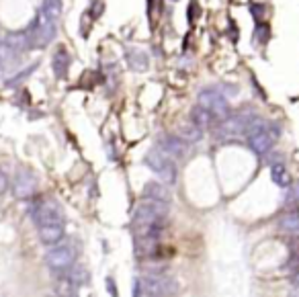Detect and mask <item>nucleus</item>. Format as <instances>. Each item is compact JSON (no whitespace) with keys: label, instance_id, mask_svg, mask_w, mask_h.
<instances>
[{"label":"nucleus","instance_id":"nucleus-30","mask_svg":"<svg viewBox=\"0 0 299 297\" xmlns=\"http://www.w3.org/2000/svg\"><path fill=\"white\" fill-rule=\"evenodd\" d=\"M107 287H109V295H117V287L111 279H107Z\"/></svg>","mask_w":299,"mask_h":297},{"label":"nucleus","instance_id":"nucleus-2","mask_svg":"<svg viewBox=\"0 0 299 297\" xmlns=\"http://www.w3.org/2000/svg\"><path fill=\"white\" fill-rule=\"evenodd\" d=\"M178 293V285L164 275H144L136 279L134 285V295H148V297H160V295H174Z\"/></svg>","mask_w":299,"mask_h":297},{"label":"nucleus","instance_id":"nucleus-4","mask_svg":"<svg viewBox=\"0 0 299 297\" xmlns=\"http://www.w3.org/2000/svg\"><path fill=\"white\" fill-rule=\"evenodd\" d=\"M29 35V41H31V47H45L58 33L55 29V21H49L43 12L37 14V18L29 25V29L25 31Z\"/></svg>","mask_w":299,"mask_h":297},{"label":"nucleus","instance_id":"nucleus-15","mask_svg":"<svg viewBox=\"0 0 299 297\" xmlns=\"http://www.w3.org/2000/svg\"><path fill=\"white\" fill-rule=\"evenodd\" d=\"M279 230L287 236H299V209H291L281 215Z\"/></svg>","mask_w":299,"mask_h":297},{"label":"nucleus","instance_id":"nucleus-17","mask_svg":"<svg viewBox=\"0 0 299 297\" xmlns=\"http://www.w3.org/2000/svg\"><path fill=\"white\" fill-rule=\"evenodd\" d=\"M53 74L60 78V80H64L66 76H68V70H70V53L66 51V49H58L55 51V55H53Z\"/></svg>","mask_w":299,"mask_h":297},{"label":"nucleus","instance_id":"nucleus-20","mask_svg":"<svg viewBox=\"0 0 299 297\" xmlns=\"http://www.w3.org/2000/svg\"><path fill=\"white\" fill-rule=\"evenodd\" d=\"M6 43L14 49V51H25L31 47V41H29V35L27 33H8L6 35Z\"/></svg>","mask_w":299,"mask_h":297},{"label":"nucleus","instance_id":"nucleus-27","mask_svg":"<svg viewBox=\"0 0 299 297\" xmlns=\"http://www.w3.org/2000/svg\"><path fill=\"white\" fill-rule=\"evenodd\" d=\"M256 39H260V43H265L269 39V27L267 25H258V31H256Z\"/></svg>","mask_w":299,"mask_h":297},{"label":"nucleus","instance_id":"nucleus-11","mask_svg":"<svg viewBox=\"0 0 299 297\" xmlns=\"http://www.w3.org/2000/svg\"><path fill=\"white\" fill-rule=\"evenodd\" d=\"M189 146L180 136H162L160 142H158V148L162 150L164 154H168L172 160H180L186 156L189 152Z\"/></svg>","mask_w":299,"mask_h":297},{"label":"nucleus","instance_id":"nucleus-8","mask_svg":"<svg viewBox=\"0 0 299 297\" xmlns=\"http://www.w3.org/2000/svg\"><path fill=\"white\" fill-rule=\"evenodd\" d=\"M256 117L250 113V111H242V113H236V115H228L226 119H221V125H219V134L226 136V138H234V136H244L248 132V127L252 125Z\"/></svg>","mask_w":299,"mask_h":297},{"label":"nucleus","instance_id":"nucleus-19","mask_svg":"<svg viewBox=\"0 0 299 297\" xmlns=\"http://www.w3.org/2000/svg\"><path fill=\"white\" fill-rule=\"evenodd\" d=\"M176 136H180L186 144H197L203 138V129L199 125H195V123H186V125H180V129H178Z\"/></svg>","mask_w":299,"mask_h":297},{"label":"nucleus","instance_id":"nucleus-10","mask_svg":"<svg viewBox=\"0 0 299 297\" xmlns=\"http://www.w3.org/2000/svg\"><path fill=\"white\" fill-rule=\"evenodd\" d=\"M37 191V178L33 172L29 170H21L16 176H14V182H12V195L18 197V199H29L33 197Z\"/></svg>","mask_w":299,"mask_h":297},{"label":"nucleus","instance_id":"nucleus-31","mask_svg":"<svg viewBox=\"0 0 299 297\" xmlns=\"http://www.w3.org/2000/svg\"><path fill=\"white\" fill-rule=\"evenodd\" d=\"M4 72H6V70H4V62H0V78L4 76Z\"/></svg>","mask_w":299,"mask_h":297},{"label":"nucleus","instance_id":"nucleus-5","mask_svg":"<svg viewBox=\"0 0 299 297\" xmlns=\"http://www.w3.org/2000/svg\"><path fill=\"white\" fill-rule=\"evenodd\" d=\"M78 258V250L74 244H55V248H51L45 256V263L49 269L58 271V273H66L74 267Z\"/></svg>","mask_w":299,"mask_h":297},{"label":"nucleus","instance_id":"nucleus-14","mask_svg":"<svg viewBox=\"0 0 299 297\" xmlns=\"http://www.w3.org/2000/svg\"><path fill=\"white\" fill-rule=\"evenodd\" d=\"M125 60H127V66H129L134 72H146L150 68L148 53L142 51V49H127Z\"/></svg>","mask_w":299,"mask_h":297},{"label":"nucleus","instance_id":"nucleus-23","mask_svg":"<svg viewBox=\"0 0 299 297\" xmlns=\"http://www.w3.org/2000/svg\"><path fill=\"white\" fill-rule=\"evenodd\" d=\"M16 55H18V51H14V49H12L6 41H4V43H0V62L8 64V62L16 60Z\"/></svg>","mask_w":299,"mask_h":297},{"label":"nucleus","instance_id":"nucleus-6","mask_svg":"<svg viewBox=\"0 0 299 297\" xmlns=\"http://www.w3.org/2000/svg\"><path fill=\"white\" fill-rule=\"evenodd\" d=\"M146 164H148L150 168H152L164 182L172 184V182L176 180V166H174V160H172L168 154H164L160 148L150 150L148 154H146Z\"/></svg>","mask_w":299,"mask_h":297},{"label":"nucleus","instance_id":"nucleus-1","mask_svg":"<svg viewBox=\"0 0 299 297\" xmlns=\"http://www.w3.org/2000/svg\"><path fill=\"white\" fill-rule=\"evenodd\" d=\"M246 138H248V146H250V150H252L254 154L265 156V154H269V152L273 150V146H275V142H277V138H279V129H277L275 125L269 127L267 123L254 119L252 125H250L248 132H246Z\"/></svg>","mask_w":299,"mask_h":297},{"label":"nucleus","instance_id":"nucleus-29","mask_svg":"<svg viewBox=\"0 0 299 297\" xmlns=\"http://www.w3.org/2000/svg\"><path fill=\"white\" fill-rule=\"evenodd\" d=\"M6 189H8V176L0 170V195H2V193H6Z\"/></svg>","mask_w":299,"mask_h":297},{"label":"nucleus","instance_id":"nucleus-7","mask_svg":"<svg viewBox=\"0 0 299 297\" xmlns=\"http://www.w3.org/2000/svg\"><path fill=\"white\" fill-rule=\"evenodd\" d=\"M197 105H201V107H205L207 111H211L219 121L226 119V117L230 115V103H228V99H226L221 92L211 90V88H205V90L199 92Z\"/></svg>","mask_w":299,"mask_h":297},{"label":"nucleus","instance_id":"nucleus-25","mask_svg":"<svg viewBox=\"0 0 299 297\" xmlns=\"http://www.w3.org/2000/svg\"><path fill=\"white\" fill-rule=\"evenodd\" d=\"M199 12H201L199 4H197V2H191V4H189V23L197 21V18H199Z\"/></svg>","mask_w":299,"mask_h":297},{"label":"nucleus","instance_id":"nucleus-28","mask_svg":"<svg viewBox=\"0 0 299 297\" xmlns=\"http://www.w3.org/2000/svg\"><path fill=\"white\" fill-rule=\"evenodd\" d=\"M250 10H252L254 18L260 21V18H263V10H265V6H263V4H250Z\"/></svg>","mask_w":299,"mask_h":297},{"label":"nucleus","instance_id":"nucleus-9","mask_svg":"<svg viewBox=\"0 0 299 297\" xmlns=\"http://www.w3.org/2000/svg\"><path fill=\"white\" fill-rule=\"evenodd\" d=\"M31 217L37 226H45V224H53V221H64V213L62 209L53 203V201H39L33 205L31 209Z\"/></svg>","mask_w":299,"mask_h":297},{"label":"nucleus","instance_id":"nucleus-24","mask_svg":"<svg viewBox=\"0 0 299 297\" xmlns=\"http://www.w3.org/2000/svg\"><path fill=\"white\" fill-rule=\"evenodd\" d=\"M35 70H37V64H35V66H31V68H27V70H23V72H21V74H16V76H12V80H8L6 84H8V86H14V84H21V82H23V80H25L27 76H31V74H33Z\"/></svg>","mask_w":299,"mask_h":297},{"label":"nucleus","instance_id":"nucleus-16","mask_svg":"<svg viewBox=\"0 0 299 297\" xmlns=\"http://www.w3.org/2000/svg\"><path fill=\"white\" fill-rule=\"evenodd\" d=\"M144 197L156 199V201H164V203H170V199H172L170 191H168L162 182H154V180L146 182V187H144Z\"/></svg>","mask_w":299,"mask_h":297},{"label":"nucleus","instance_id":"nucleus-21","mask_svg":"<svg viewBox=\"0 0 299 297\" xmlns=\"http://www.w3.org/2000/svg\"><path fill=\"white\" fill-rule=\"evenodd\" d=\"M66 279L70 281L72 287H80V285H84L88 281V271L84 267H72L70 273L66 275Z\"/></svg>","mask_w":299,"mask_h":297},{"label":"nucleus","instance_id":"nucleus-13","mask_svg":"<svg viewBox=\"0 0 299 297\" xmlns=\"http://www.w3.org/2000/svg\"><path fill=\"white\" fill-rule=\"evenodd\" d=\"M191 121H193L195 125H199L201 129H209V127H213L219 119H217L211 111H207L205 107L197 105V107H193V111H191Z\"/></svg>","mask_w":299,"mask_h":297},{"label":"nucleus","instance_id":"nucleus-26","mask_svg":"<svg viewBox=\"0 0 299 297\" xmlns=\"http://www.w3.org/2000/svg\"><path fill=\"white\" fill-rule=\"evenodd\" d=\"M297 205L299 203V184L297 187H293L291 191H289V195H287V205Z\"/></svg>","mask_w":299,"mask_h":297},{"label":"nucleus","instance_id":"nucleus-22","mask_svg":"<svg viewBox=\"0 0 299 297\" xmlns=\"http://www.w3.org/2000/svg\"><path fill=\"white\" fill-rule=\"evenodd\" d=\"M41 12L49 18V21H58L62 14V0H43Z\"/></svg>","mask_w":299,"mask_h":297},{"label":"nucleus","instance_id":"nucleus-12","mask_svg":"<svg viewBox=\"0 0 299 297\" xmlns=\"http://www.w3.org/2000/svg\"><path fill=\"white\" fill-rule=\"evenodd\" d=\"M39 240L45 246H55L64 240V221H53V224H45L39 226Z\"/></svg>","mask_w":299,"mask_h":297},{"label":"nucleus","instance_id":"nucleus-32","mask_svg":"<svg viewBox=\"0 0 299 297\" xmlns=\"http://www.w3.org/2000/svg\"><path fill=\"white\" fill-rule=\"evenodd\" d=\"M293 295H299V283L295 285V291H293Z\"/></svg>","mask_w":299,"mask_h":297},{"label":"nucleus","instance_id":"nucleus-18","mask_svg":"<svg viewBox=\"0 0 299 297\" xmlns=\"http://www.w3.org/2000/svg\"><path fill=\"white\" fill-rule=\"evenodd\" d=\"M271 178H273V182L277 184V187H291V176H289V170L285 168V164L283 162H275L273 166H271Z\"/></svg>","mask_w":299,"mask_h":297},{"label":"nucleus","instance_id":"nucleus-3","mask_svg":"<svg viewBox=\"0 0 299 297\" xmlns=\"http://www.w3.org/2000/svg\"><path fill=\"white\" fill-rule=\"evenodd\" d=\"M166 215H168V203L146 197L144 201H140L136 205L134 224H156V226H162Z\"/></svg>","mask_w":299,"mask_h":297}]
</instances>
